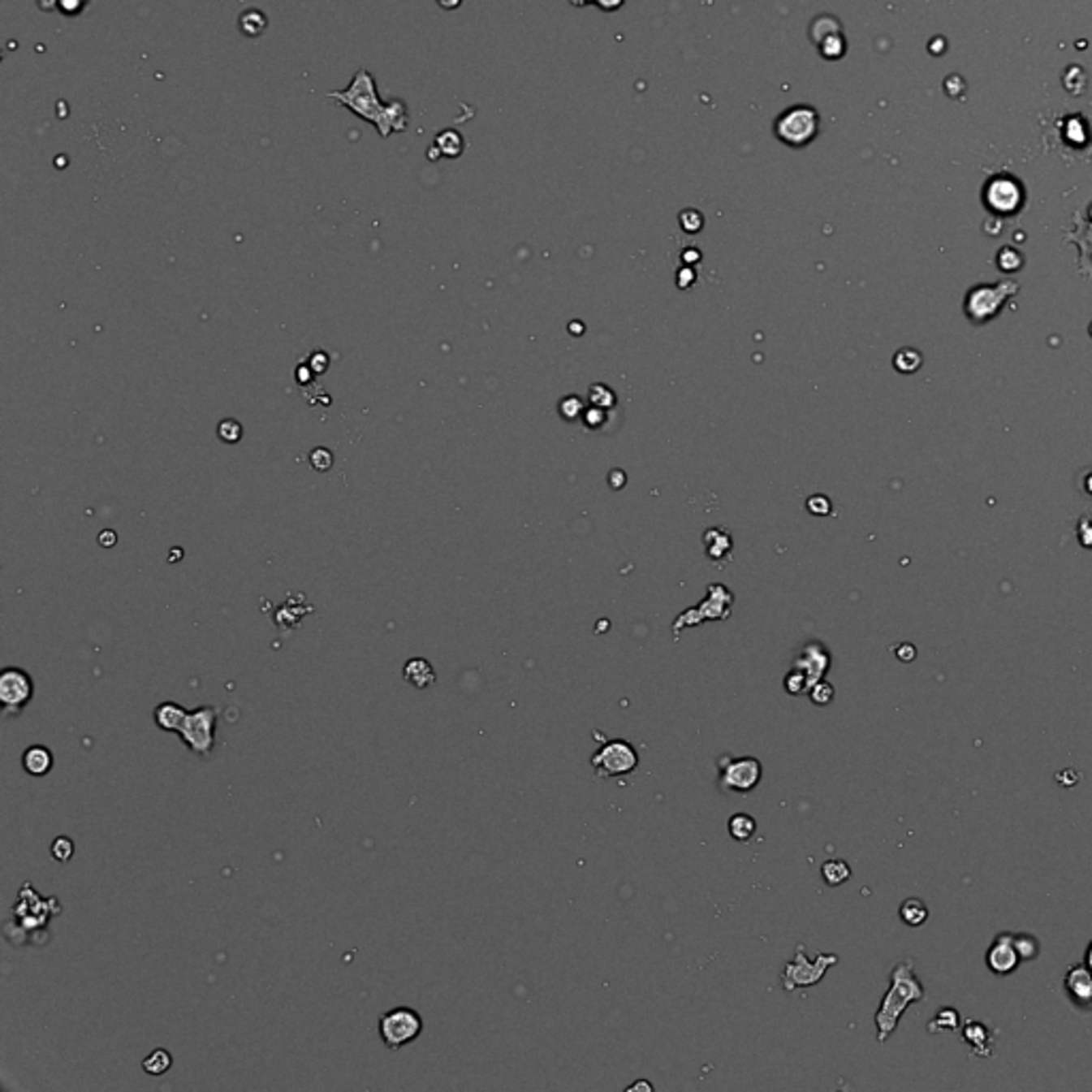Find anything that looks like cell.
I'll return each mask as SVG.
<instances>
[{
  "mask_svg": "<svg viewBox=\"0 0 1092 1092\" xmlns=\"http://www.w3.org/2000/svg\"><path fill=\"white\" fill-rule=\"evenodd\" d=\"M956 1029H960V1016H958V1012L952 1009V1007H943V1009L937 1013V1018L928 1022V1030H930V1033H937V1030H956Z\"/></svg>",
  "mask_w": 1092,
  "mask_h": 1092,
  "instance_id": "cell-22",
  "label": "cell"
},
{
  "mask_svg": "<svg viewBox=\"0 0 1092 1092\" xmlns=\"http://www.w3.org/2000/svg\"><path fill=\"white\" fill-rule=\"evenodd\" d=\"M815 128H818V115H815V111L805 107L788 111L777 124L779 137L783 139L785 144L792 145L806 144L815 135Z\"/></svg>",
  "mask_w": 1092,
  "mask_h": 1092,
  "instance_id": "cell-9",
  "label": "cell"
},
{
  "mask_svg": "<svg viewBox=\"0 0 1092 1092\" xmlns=\"http://www.w3.org/2000/svg\"><path fill=\"white\" fill-rule=\"evenodd\" d=\"M1020 954L1013 945V934H999L986 954V965L995 975H1009L1018 969Z\"/></svg>",
  "mask_w": 1092,
  "mask_h": 1092,
  "instance_id": "cell-10",
  "label": "cell"
},
{
  "mask_svg": "<svg viewBox=\"0 0 1092 1092\" xmlns=\"http://www.w3.org/2000/svg\"><path fill=\"white\" fill-rule=\"evenodd\" d=\"M806 693H809V700H811L813 704H818V706H828V704L835 700L836 692L835 687H832V683L819 679L815 685H811V689Z\"/></svg>",
  "mask_w": 1092,
  "mask_h": 1092,
  "instance_id": "cell-23",
  "label": "cell"
},
{
  "mask_svg": "<svg viewBox=\"0 0 1092 1092\" xmlns=\"http://www.w3.org/2000/svg\"><path fill=\"white\" fill-rule=\"evenodd\" d=\"M589 764L598 779L624 777V775H632L638 768L641 755L632 743L615 738L591 755Z\"/></svg>",
  "mask_w": 1092,
  "mask_h": 1092,
  "instance_id": "cell-6",
  "label": "cell"
},
{
  "mask_svg": "<svg viewBox=\"0 0 1092 1092\" xmlns=\"http://www.w3.org/2000/svg\"><path fill=\"white\" fill-rule=\"evenodd\" d=\"M218 715H220V710L216 706H199V709L188 710L178 736L190 753L199 755V757H209L214 753Z\"/></svg>",
  "mask_w": 1092,
  "mask_h": 1092,
  "instance_id": "cell-4",
  "label": "cell"
},
{
  "mask_svg": "<svg viewBox=\"0 0 1092 1092\" xmlns=\"http://www.w3.org/2000/svg\"><path fill=\"white\" fill-rule=\"evenodd\" d=\"M1013 945L1022 960H1033L1039 954V941L1030 934H1013Z\"/></svg>",
  "mask_w": 1092,
  "mask_h": 1092,
  "instance_id": "cell-25",
  "label": "cell"
},
{
  "mask_svg": "<svg viewBox=\"0 0 1092 1092\" xmlns=\"http://www.w3.org/2000/svg\"><path fill=\"white\" fill-rule=\"evenodd\" d=\"M35 696V680L22 668L9 666L0 672V704L6 717H18Z\"/></svg>",
  "mask_w": 1092,
  "mask_h": 1092,
  "instance_id": "cell-8",
  "label": "cell"
},
{
  "mask_svg": "<svg viewBox=\"0 0 1092 1092\" xmlns=\"http://www.w3.org/2000/svg\"><path fill=\"white\" fill-rule=\"evenodd\" d=\"M326 97L335 98L342 107L359 115L360 120L369 122L382 139L391 137L393 132H404L408 128V109L404 101L384 103L378 94L373 75L367 69L356 71L346 90L329 92Z\"/></svg>",
  "mask_w": 1092,
  "mask_h": 1092,
  "instance_id": "cell-1",
  "label": "cell"
},
{
  "mask_svg": "<svg viewBox=\"0 0 1092 1092\" xmlns=\"http://www.w3.org/2000/svg\"><path fill=\"white\" fill-rule=\"evenodd\" d=\"M22 768L30 777H45L54 768V753L45 745H32L24 751Z\"/></svg>",
  "mask_w": 1092,
  "mask_h": 1092,
  "instance_id": "cell-13",
  "label": "cell"
},
{
  "mask_svg": "<svg viewBox=\"0 0 1092 1092\" xmlns=\"http://www.w3.org/2000/svg\"><path fill=\"white\" fill-rule=\"evenodd\" d=\"M309 464L312 468L318 469V472H326V469H331L333 465V455L331 451H326V448H314L312 455H309Z\"/></svg>",
  "mask_w": 1092,
  "mask_h": 1092,
  "instance_id": "cell-28",
  "label": "cell"
},
{
  "mask_svg": "<svg viewBox=\"0 0 1092 1092\" xmlns=\"http://www.w3.org/2000/svg\"><path fill=\"white\" fill-rule=\"evenodd\" d=\"M88 6V0H58V11L64 15H77Z\"/></svg>",
  "mask_w": 1092,
  "mask_h": 1092,
  "instance_id": "cell-29",
  "label": "cell"
},
{
  "mask_svg": "<svg viewBox=\"0 0 1092 1092\" xmlns=\"http://www.w3.org/2000/svg\"><path fill=\"white\" fill-rule=\"evenodd\" d=\"M783 685L789 696H802V693L809 692V679H806V675L801 668H794L792 672H788Z\"/></svg>",
  "mask_w": 1092,
  "mask_h": 1092,
  "instance_id": "cell-24",
  "label": "cell"
},
{
  "mask_svg": "<svg viewBox=\"0 0 1092 1092\" xmlns=\"http://www.w3.org/2000/svg\"><path fill=\"white\" fill-rule=\"evenodd\" d=\"M240 28L246 37H258L265 28H267V18L263 15V11L250 9V11L241 13Z\"/></svg>",
  "mask_w": 1092,
  "mask_h": 1092,
  "instance_id": "cell-21",
  "label": "cell"
},
{
  "mask_svg": "<svg viewBox=\"0 0 1092 1092\" xmlns=\"http://www.w3.org/2000/svg\"><path fill=\"white\" fill-rule=\"evenodd\" d=\"M898 658L903 659V662H911L915 658V649L911 645L898 646Z\"/></svg>",
  "mask_w": 1092,
  "mask_h": 1092,
  "instance_id": "cell-30",
  "label": "cell"
},
{
  "mask_svg": "<svg viewBox=\"0 0 1092 1092\" xmlns=\"http://www.w3.org/2000/svg\"><path fill=\"white\" fill-rule=\"evenodd\" d=\"M98 542L105 544V546H114L115 533L114 532H103V533H101V537H98Z\"/></svg>",
  "mask_w": 1092,
  "mask_h": 1092,
  "instance_id": "cell-31",
  "label": "cell"
},
{
  "mask_svg": "<svg viewBox=\"0 0 1092 1092\" xmlns=\"http://www.w3.org/2000/svg\"><path fill=\"white\" fill-rule=\"evenodd\" d=\"M836 965H839L836 954H818L815 958H809L806 947L801 943L796 947L794 958L783 967L781 984L788 992L798 988H811V986H818L826 978V973Z\"/></svg>",
  "mask_w": 1092,
  "mask_h": 1092,
  "instance_id": "cell-3",
  "label": "cell"
},
{
  "mask_svg": "<svg viewBox=\"0 0 1092 1092\" xmlns=\"http://www.w3.org/2000/svg\"><path fill=\"white\" fill-rule=\"evenodd\" d=\"M141 1067H144L145 1073L152 1075V1077H161V1075H165L166 1071L173 1067L171 1052L165 1050V1047H156L154 1052H149L148 1056L144 1058Z\"/></svg>",
  "mask_w": 1092,
  "mask_h": 1092,
  "instance_id": "cell-19",
  "label": "cell"
},
{
  "mask_svg": "<svg viewBox=\"0 0 1092 1092\" xmlns=\"http://www.w3.org/2000/svg\"><path fill=\"white\" fill-rule=\"evenodd\" d=\"M404 680L410 683L417 689H427L435 683V670L431 666V662H427L425 658H412L408 659L406 666H404Z\"/></svg>",
  "mask_w": 1092,
  "mask_h": 1092,
  "instance_id": "cell-15",
  "label": "cell"
},
{
  "mask_svg": "<svg viewBox=\"0 0 1092 1092\" xmlns=\"http://www.w3.org/2000/svg\"><path fill=\"white\" fill-rule=\"evenodd\" d=\"M962 1035H965V1041H969L971 1046H975V1050H973L975 1054H986V1056L992 1054V1050L984 1047L990 1041V1033L982 1022H967V1026L962 1030Z\"/></svg>",
  "mask_w": 1092,
  "mask_h": 1092,
  "instance_id": "cell-20",
  "label": "cell"
},
{
  "mask_svg": "<svg viewBox=\"0 0 1092 1092\" xmlns=\"http://www.w3.org/2000/svg\"><path fill=\"white\" fill-rule=\"evenodd\" d=\"M1064 990L1071 1001L1080 1007L1092 1005V971L1084 965H1075L1064 975Z\"/></svg>",
  "mask_w": 1092,
  "mask_h": 1092,
  "instance_id": "cell-11",
  "label": "cell"
},
{
  "mask_svg": "<svg viewBox=\"0 0 1092 1092\" xmlns=\"http://www.w3.org/2000/svg\"><path fill=\"white\" fill-rule=\"evenodd\" d=\"M717 766H719V785L723 792L749 794L762 781V762L751 755H745V757L723 755L719 757Z\"/></svg>",
  "mask_w": 1092,
  "mask_h": 1092,
  "instance_id": "cell-7",
  "label": "cell"
},
{
  "mask_svg": "<svg viewBox=\"0 0 1092 1092\" xmlns=\"http://www.w3.org/2000/svg\"><path fill=\"white\" fill-rule=\"evenodd\" d=\"M50 852H52V858L58 860V862H69V860L73 858V853H75V843L71 841L69 836L60 835V836H56V839H54L52 847H50Z\"/></svg>",
  "mask_w": 1092,
  "mask_h": 1092,
  "instance_id": "cell-26",
  "label": "cell"
},
{
  "mask_svg": "<svg viewBox=\"0 0 1092 1092\" xmlns=\"http://www.w3.org/2000/svg\"><path fill=\"white\" fill-rule=\"evenodd\" d=\"M628 1090H629V1092H634V1090H646V1092H651V1090H653V1086H651V1084H649V1081L642 1080V1081H636V1084H632V1086H629Z\"/></svg>",
  "mask_w": 1092,
  "mask_h": 1092,
  "instance_id": "cell-32",
  "label": "cell"
},
{
  "mask_svg": "<svg viewBox=\"0 0 1092 1092\" xmlns=\"http://www.w3.org/2000/svg\"><path fill=\"white\" fill-rule=\"evenodd\" d=\"M423 1033V1018L412 1007L399 1005L378 1018V1035L389 1050L410 1046Z\"/></svg>",
  "mask_w": 1092,
  "mask_h": 1092,
  "instance_id": "cell-5",
  "label": "cell"
},
{
  "mask_svg": "<svg viewBox=\"0 0 1092 1092\" xmlns=\"http://www.w3.org/2000/svg\"><path fill=\"white\" fill-rule=\"evenodd\" d=\"M1086 967L1092 971V943L1088 945V952H1086Z\"/></svg>",
  "mask_w": 1092,
  "mask_h": 1092,
  "instance_id": "cell-33",
  "label": "cell"
},
{
  "mask_svg": "<svg viewBox=\"0 0 1092 1092\" xmlns=\"http://www.w3.org/2000/svg\"><path fill=\"white\" fill-rule=\"evenodd\" d=\"M924 999V986L913 971V960L898 962L890 973V988L881 999V1005L875 1013L877 1041L886 1043L898 1026V1020L907 1012L911 1003Z\"/></svg>",
  "mask_w": 1092,
  "mask_h": 1092,
  "instance_id": "cell-2",
  "label": "cell"
},
{
  "mask_svg": "<svg viewBox=\"0 0 1092 1092\" xmlns=\"http://www.w3.org/2000/svg\"><path fill=\"white\" fill-rule=\"evenodd\" d=\"M794 668H801L805 672L806 679H809V689H811V685H815L828 672L830 655L822 646H809L801 658L796 659Z\"/></svg>",
  "mask_w": 1092,
  "mask_h": 1092,
  "instance_id": "cell-12",
  "label": "cell"
},
{
  "mask_svg": "<svg viewBox=\"0 0 1092 1092\" xmlns=\"http://www.w3.org/2000/svg\"><path fill=\"white\" fill-rule=\"evenodd\" d=\"M727 832L734 841L749 843L757 832V822L749 813H734L732 818L727 819Z\"/></svg>",
  "mask_w": 1092,
  "mask_h": 1092,
  "instance_id": "cell-16",
  "label": "cell"
},
{
  "mask_svg": "<svg viewBox=\"0 0 1092 1092\" xmlns=\"http://www.w3.org/2000/svg\"><path fill=\"white\" fill-rule=\"evenodd\" d=\"M822 879L828 883L830 887H839L843 883L852 879V866L841 858H832L826 860L822 864Z\"/></svg>",
  "mask_w": 1092,
  "mask_h": 1092,
  "instance_id": "cell-17",
  "label": "cell"
},
{
  "mask_svg": "<svg viewBox=\"0 0 1092 1092\" xmlns=\"http://www.w3.org/2000/svg\"><path fill=\"white\" fill-rule=\"evenodd\" d=\"M898 915H900V920H903L907 926H922V924L928 920V907L924 900H920V898H907V900H903V904H900Z\"/></svg>",
  "mask_w": 1092,
  "mask_h": 1092,
  "instance_id": "cell-18",
  "label": "cell"
},
{
  "mask_svg": "<svg viewBox=\"0 0 1092 1092\" xmlns=\"http://www.w3.org/2000/svg\"><path fill=\"white\" fill-rule=\"evenodd\" d=\"M241 434H244L241 425L237 423V421H233V418H227V421H222V423L218 425V438L222 442H227V444L240 442Z\"/></svg>",
  "mask_w": 1092,
  "mask_h": 1092,
  "instance_id": "cell-27",
  "label": "cell"
},
{
  "mask_svg": "<svg viewBox=\"0 0 1092 1092\" xmlns=\"http://www.w3.org/2000/svg\"><path fill=\"white\" fill-rule=\"evenodd\" d=\"M188 715V710L183 709L182 704L171 702V700H165L154 709L152 717H154V723L161 727L162 732H179V727H182L183 719Z\"/></svg>",
  "mask_w": 1092,
  "mask_h": 1092,
  "instance_id": "cell-14",
  "label": "cell"
}]
</instances>
